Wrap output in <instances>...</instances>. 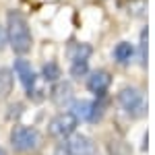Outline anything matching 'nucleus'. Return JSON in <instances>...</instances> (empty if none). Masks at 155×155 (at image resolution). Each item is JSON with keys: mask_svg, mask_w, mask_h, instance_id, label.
I'll return each mask as SVG.
<instances>
[{"mask_svg": "<svg viewBox=\"0 0 155 155\" xmlns=\"http://www.w3.org/2000/svg\"><path fill=\"white\" fill-rule=\"evenodd\" d=\"M141 62H147V31H143L141 35Z\"/></svg>", "mask_w": 155, "mask_h": 155, "instance_id": "2eb2a0df", "label": "nucleus"}, {"mask_svg": "<svg viewBox=\"0 0 155 155\" xmlns=\"http://www.w3.org/2000/svg\"><path fill=\"white\" fill-rule=\"evenodd\" d=\"M11 141L17 151H33L41 145V134L29 126H17L11 134Z\"/></svg>", "mask_w": 155, "mask_h": 155, "instance_id": "f03ea898", "label": "nucleus"}, {"mask_svg": "<svg viewBox=\"0 0 155 155\" xmlns=\"http://www.w3.org/2000/svg\"><path fill=\"white\" fill-rule=\"evenodd\" d=\"M15 72L19 74V79H21V83H23L25 89H29L33 81H35V74H33V68H31V64L27 62V60H17L15 62Z\"/></svg>", "mask_w": 155, "mask_h": 155, "instance_id": "6e6552de", "label": "nucleus"}, {"mask_svg": "<svg viewBox=\"0 0 155 155\" xmlns=\"http://www.w3.org/2000/svg\"><path fill=\"white\" fill-rule=\"evenodd\" d=\"M12 91V72L8 68H0V97H6Z\"/></svg>", "mask_w": 155, "mask_h": 155, "instance_id": "f8f14e48", "label": "nucleus"}, {"mask_svg": "<svg viewBox=\"0 0 155 155\" xmlns=\"http://www.w3.org/2000/svg\"><path fill=\"white\" fill-rule=\"evenodd\" d=\"M72 116L77 120H95L97 116V104H91V101H77L72 106Z\"/></svg>", "mask_w": 155, "mask_h": 155, "instance_id": "0eeeda50", "label": "nucleus"}, {"mask_svg": "<svg viewBox=\"0 0 155 155\" xmlns=\"http://www.w3.org/2000/svg\"><path fill=\"white\" fill-rule=\"evenodd\" d=\"M91 54V48L87 44H71L68 46V58L71 62H77V60H87Z\"/></svg>", "mask_w": 155, "mask_h": 155, "instance_id": "1a4fd4ad", "label": "nucleus"}, {"mask_svg": "<svg viewBox=\"0 0 155 155\" xmlns=\"http://www.w3.org/2000/svg\"><path fill=\"white\" fill-rule=\"evenodd\" d=\"M66 153L68 155H95V145L85 134H72L66 141Z\"/></svg>", "mask_w": 155, "mask_h": 155, "instance_id": "39448f33", "label": "nucleus"}, {"mask_svg": "<svg viewBox=\"0 0 155 155\" xmlns=\"http://www.w3.org/2000/svg\"><path fill=\"white\" fill-rule=\"evenodd\" d=\"M4 41H6V31L0 27V50H2V46H4Z\"/></svg>", "mask_w": 155, "mask_h": 155, "instance_id": "dca6fc26", "label": "nucleus"}, {"mask_svg": "<svg viewBox=\"0 0 155 155\" xmlns=\"http://www.w3.org/2000/svg\"><path fill=\"white\" fill-rule=\"evenodd\" d=\"M52 99H54L58 106H62V101H68V99H71V85L68 83L56 85L54 91H52Z\"/></svg>", "mask_w": 155, "mask_h": 155, "instance_id": "9b49d317", "label": "nucleus"}, {"mask_svg": "<svg viewBox=\"0 0 155 155\" xmlns=\"http://www.w3.org/2000/svg\"><path fill=\"white\" fill-rule=\"evenodd\" d=\"M71 72H72V77H81V74H85V72H87V60H77V62H72Z\"/></svg>", "mask_w": 155, "mask_h": 155, "instance_id": "4468645a", "label": "nucleus"}, {"mask_svg": "<svg viewBox=\"0 0 155 155\" xmlns=\"http://www.w3.org/2000/svg\"><path fill=\"white\" fill-rule=\"evenodd\" d=\"M118 101L120 106L124 107L128 114H141L145 107V99L141 95V91L139 89H134V87H126V89H122L118 93Z\"/></svg>", "mask_w": 155, "mask_h": 155, "instance_id": "20e7f679", "label": "nucleus"}, {"mask_svg": "<svg viewBox=\"0 0 155 155\" xmlns=\"http://www.w3.org/2000/svg\"><path fill=\"white\" fill-rule=\"evenodd\" d=\"M110 83H112L110 72H106V71H95L91 77H89L87 87H89L93 93H97V95H104V93L107 91V87H110Z\"/></svg>", "mask_w": 155, "mask_h": 155, "instance_id": "423d86ee", "label": "nucleus"}, {"mask_svg": "<svg viewBox=\"0 0 155 155\" xmlns=\"http://www.w3.org/2000/svg\"><path fill=\"white\" fill-rule=\"evenodd\" d=\"M6 37L17 54H27L31 50L33 39H31L29 23L19 11H11L6 15Z\"/></svg>", "mask_w": 155, "mask_h": 155, "instance_id": "f257e3e1", "label": "nucleus"}, {"mask_svg": "<svg viewBox=\"0 0 155 155\" xmlns=\"http://www.w3.org/2000/svg\"><path fill=\"white\" fill-rule=\"evenodd\" d=\"M132 54H134V48H132V44H128V41H120L118 46H116V50H114V56H116V60H118L120 64L130 62Z\"/></svg>", "mask_w": 155, "mask_h": 155, "instance_id": "9d476101", "label": "nucleus"}, {"mask_svg": "<svg viewBox=\"0 0 155 155\" xmlns=\"http://www.w3.org/2000/svg\"><path fill=\"white\" fill-rule=\"evenodd\" d=\"M0 155H6V151H4V149H2V147H0Z\"/></svg>", "mask_w": 155, "mask_h": 155, "instance_id": "f3484780", "label": "nucleus"}, {"mask_svg": "<svg viewBox=\"0 0 155 155\" xmlns=\"http://www.w3.org/2000/svg\"><path fill=\"white\" fill-rule=\"evenodd\" d=\"M79 120L72 116L71 112H62L58 116H54L50 122V134L56 137V139H64V137H71L74 128H77Z\"/></svg>", "mask_w": 155, "mask_h": 155, "instance_id": "7ed1b4c3", "label": "nucleus"}, {"mask_svg": "<svg viewBox=\"0 0 155 155\" xmlns=\"http://www.w3.org/2000/svg\"><path fill=\"white\" fill-rule=\"evenodd\" d=\"M58 77H60V68L54 62H50V64L44 66V79H46V81H56Z\"/></svg>", "mask_w": 155, "mask_h": 155, "instance_id": "ddd939ff", "label": "nucleus"}]
</instances>
